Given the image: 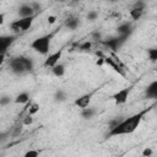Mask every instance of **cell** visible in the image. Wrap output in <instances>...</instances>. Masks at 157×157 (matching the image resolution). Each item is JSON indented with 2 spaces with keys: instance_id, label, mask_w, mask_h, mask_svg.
Listing matches in <instances>:
<instances>
[{
  "instance_id": "8",
  "label": "cell",
  "mask_w": 157,
  "mask_h": 157,
  "mask_svg": "<svg viewBox=\"0 0 157 157\" xmlns=\"http://www.w3.org/2000/svg\"><path fill=\"white\" fill-rule=\"evenodd\" d=\"M34 11L32 9V6L29 4H22L20 7H18V16L20 18H26V17H32L34 16Z\"/></svg>"
},
{
  "instance_id": "7",
  "label": "cell",
  "mask_w": 157,
  "mask_h": 157,
  "mask_svg": "<svg viewBox=\"0 0 157 157\" xmlns=\"http://www.w3.org/2000/svg\"><path fill=\"white\" fill-rule=\"evenodd\" d=\"M91 97H92L91 93L82 94V96H80L78 98H76V99L74 101V104H75L76 107H78V108H81V109L88 108V105H90V103H91Z\"/></svg>"
},
{
  "instance_id": "22",
  "label": "cell",
  "mask_w": 157,
  "mask_h": 157,
  "mask_svg": "<svg viewBox=\"0 0 157 157\" xmlns=\"http://www.w3.org/2000/svg\"><path fill=\"white\" fill-rule=\"evenodd\" d=\"M91 47H92V43L87 40V42H83L78 48H80V50H82V52H87V50L91 49Z\"/></svg>"
},
{
  "instance_id": "19",
  "label": "cell",
  "mask_w": 157,
  "mask_h": 157,
  "mask_svg": "<svg viewBox=\"0 0 157 157\" xmlns=\"http://www.w3.org/2000/svg\"><path fill=\"white\" fill-rule=\"evenodd\" d=\"M147 56L151 61H157V48L147 49Z\"/></svg>"
},
{
  "instance_id": "27",
  "label": "cell",
  "mask_w": 157,
  "mask_h": 157,
  "mask_svg": "<svg viewBox=\"0 0 157 157\" xmlns=\"http://www.w3.org/2000/svg\"><path fill=\"white\" fill-rule=\"evenodd\" d=\"M152 153H153L152 148H151V147H146V148L142 151V157H151Z\"/></svg>"
},
{
  "instance_id": "12",
  "label": "cell",
  "mask_w": 157,
  "mask_h": 157,
  "mask_svg": "<svg viewBox=\"0 0 157 157\" xmlns=\"http://www.w3.org/2000/svg\"><path fill=\"white\" fill-rule=\"evenodd\" d=\"M146 96L148 98H157V81H153L147 86Z\"/></svg>"
},
{
  "instance_id": "32",
  "label": "cell",
  "mask_w": 157,
  "mask_h": 157,
  "mask_svg": "<svg viewBox=\"0 0 157 157\" xmlns=\"http://www.w3.org/2000/svg\"><path fill=\"white\" fill-rule=\"evenodd\" d=\"M96 64H97L98 66H101V65H103V64H104V56H103V58H98V60L96 61Z\"/></svg>"
},
{
  "instance_id": "1",
  "label": "cell",
  "mask_w": 157,
  "mask_h": 157,
  "mask_svg": "<svg viewBox=\"0 0 157 157\" xmlns=\"http://www.w3.org/2000/svg\"><path fill=\"white\" fill-rule=\"evenodd\" d=\"M151 108H146L126 119H123L115 128L110 129L108 132V136H119V135H128V134H132L140 125V123L142 121L145 114L147 112H150Z\"/></svg>"
},
{
  "instance_id": "10",
  "label": "cell",
  "mask_w": 157,
  "mask_h": 157,
  "mask_svg": "<svg viewBox=\"0 0 157 157\" xmlns=\"http://www.w3.org/2000/svg\"><path fill=\"white\" fill-rule=\"evenodd\" d=\"M117 31H118L119 36H123V37H129V36H130V33L132 32L131 23H130V22H124V23H121V25H119V26H118Z\"/></svg>"
},
{
  "instance_id": "4",
  "label": "cell",
  "mask_w": 157,
  "mask_h": 157,
  "mask_svg": "<svg viewBox=\"0 0 157 157\" xmlns=\"http://www.w3.org/2000/svg\"><path fill=\"white\" fill-rule=\"evenodd\" d=\"M33 20H34V16L16 20V21H13V22H11V23H10V28H11V29H12L15 33L26 32V31H28V29L32 27Z\"/></svg>"
},
{
  "instance_id": "13",
  "label": "cell",
  "mask_w": 157,
  "mask_h": 157,
  "mask_svg": "<svg viewBox=\"0 0 157 157\" xmlns=\"http://www.w3.org/2000/svg\"><path fill=\"white\" fill-rule=\"evenodd\" d=\"M29 99L31 98H29V94L27 92H21V93H18L16 96V98L13 99V102L16 104H26V103H28Z\"/></svg>"
},
{
  "instance_id": "35",
  "label": "cell",
  "mask_w": 157,
  "mask_h": 157,
  "mask_svg": "<svg viewBox=\"0 0 157 157\" xmlns=\"http://www.w3.org/2000/svg\"><path fill=\"white\" fill-rule=\"evenodd\" d=\"M114 157H121V156H114Z\"/></svg>"
},
{
  "instance_id": "33",
  "label": "cell",
  "mask_w": 157,
  "mask_h": 157,
  "mask_svg": "<svg viewBox=\"0 0 157 157\" xmlns=\"http://www.w3.org/2000/svg\"><path fill=\"white\" fill-rule=\"evenodd\" d=\"M93 38H94L96 40H99V39H101V33H99V32H94V33H93Z\"/></svg>"
},
{
  "instance_id": "14",
  "label": "cell",
  "mask_w": 157,
  "mask_h": 157,
  "mask_svg": "<svg viewBox=\"0 0 157 157\" xmlns=\"http://www.w3.org/2000/svg\"><path fill=\"white\" fill-rule=\"evenodd\" d=\"M66 27L69 28V29H71V31H74V29H76L77 27H78V25H80V20L78 18H76V17H70V18H67L66 20Z\"/></svg>"
},
{
  "instance_id": "25",
  "label": "cell",
  "mask_w": 157,
  "mask_h": 157,
  "mask_svg": "<svg viewBox=\"0 0 157 157\" xmlns=\"http://www.w3.org/2000/svg\"><path fill=\"white\" fill-rule=\"evenodd\" d=\"M38 156H39V152L37 150H29L23 155V157H38Z\"/></svg>"
},
{
  "instance_id": "23",
  "label": "cell",
  "mask_w": 157,
  "mask_h": 157,
  "mask_svg": "<svg viewBox=\"0 0 157 157\" xmlns=\"http://www.w3.org/2000/svg\"><path fill=\"white\" fill-rule=\"evenodd\" d=\"M10 101H11V97H10V96H2V97L0 98V105H1V107H5L6 104L10 103Z\"/></svg>"
},
{
  "instance_id": "30",
  "label": "cell",
  "mask_w": 157,
  "mask_h": 157,
  "mask_svg": "<svg viewBox=\"0 0 157 157\" xmlns=\"http://www.w3.org/2000/svg\"><path fill=\"white\" fill-rule=\"evenodd\" d=\"M21 132H22V125H17V126L15 128V130L12 131L11 135H12V136H18Z\"/></svg>"
},
{
  "instance_id": "15",
  "label": "cell",
  "mask_w": 157,
  "mask_h": 157,
  "mask_svg": "<svg viewBox=\"0 0 157 157\" xmlns=\"http://www.w3.org/2000/svg\"><path fill=\"white\" fill-rule=\"evenodd\" d=\"M52 72H53L54 76L61 77V76H64V74H65V66H64L63 64H58V65H55L54 67H52Z\"/></svg>"
},
{
  "instance_id": "28",
  "label": "cell",
  "mask_w": 157,
  "mask_h": 157,
  "mask_svg": "<svg viewBox=\"0 0 157 157\" xmlns=\"http://www.w3.org/2000/svg\"><path fill=\"white\" fill-rule=\"evenodd\" d=\"M145 6H146V4H145L144 1H136V2L134 4L132 9H142V10H145Z\"/></svg>"
},
{
  "instance_id": "3",
  "label": "cell",
  "mask_w": 157,
  "mask_h": 157,
  "mask_svg": "<svg viewBox=\"0 0 157 157\" xmlns=\"http://www.w3.org/2000/svg\"><path fill=\"white\" fill-rule=\"evenodd\" d=\"M53 36H54V33H49V34H44L42 37L36 38L31 43V48L42 55H47L50 49V42H52Z\"/></svg>"
},
{
  "instance_id": "36",
  "label": "cell",
  "mask_w": 157,
  "mask_h": 157,
  "mask_svg": "<svg viewBox=\"0 0 157 157\" xmlns=\"http://www.w3.org/2000/svg\"><path fill=\"white\" fill-rule=\"evenodd\" d=\"M156 72H157V67H156Z\"/></svg>"
},
{
  "instance_id": "11",
  "label": "cell",
  "mask_w": 157,
  "mask_h": 157,
  "mask_svg": "<svg viewBox=\"0 0 157 157\" xmlns=\"http://www.w3.org/2000/svg\"><path fill=\"white\" fill-rule=\"evenodd\" d=\"M104 63L107 64V65H109V66H112L118 74H120L121 76H125V72H124V70L120 67V65L115 61V60H113L112 58H109V56H104Z\"/></svg>"
},
{
  "instance_id": "29",
  "label": "cell",
  "mask_w": 157,
  "mask_h": 157,
  "mask_svg": "<svg viewBox=\"0 0 157 157\" xmlns=\"http://www.w3.org/2000/svg\"><path fill=\"white\" fill-rule=\"evenodd\" d=\"M121 120H123V119H118V118H117V119H113V120H110V121H109V129H113V128H115V126H117V125H118V124H119Z\"/></svg>"
},
{
  "instance_id": "6",
  "label": "cell",
  "mask_w": 157,
  "mask_h": 157,
  "mask_svg": "<svg viewBox=\"0 0 157 157\" xmlns=\"http://www.w3.org/2000/svg\"><path fill=\"white\" fill-rule=\"evenodd\" d=\"M129 93H130V90H129V88H121V90H119L118 92H115V93L112 96V98H113V101H114L117 104H124V103L128 101Z\"/></svg>"
},
{
  "instance_id": "9",
  "label": "cell",
  "mask_w": 157,
  "mask_h": 157,
  "mask_svg": "<svg viewBox=\"0 0 157 157\" xmlns=\"http://www.w3.org/2000/svg\"><path fill=\"white\" fill-rule=\"evenodd\" d=\"M16 36H1L0 37V43H1V53L5 54L6 49L15 42Z\"/></svg>"
},
{
  "instance_id": "26",
  "label": "cell",
  "mask_w": 157,
  "mask_h": 157,
  "mask_svg": "<svg viewBox=\"0 0 157 157\" xmlns=\"http://www.w3.org/2000/svg\"><path fill=\"white\" fill-rule=\"evenodd\" d=\"M29 5L32 6V9H33V11H34V12L42 11V5H40L39 2H36V1H33V2H29Z\"/></svg>"
},
{
  "instance_id": "5",
  "label": "cell",
  "mask_w": 157,
  "mask_h": 157,
  "mask_svg": "<svg viewBox=\"0 0 157 157\" xmlns=\"http://www.w3.org/2000/svg\"><path fill=\"white\" fill-rule=\"evenodd\" d=\"M61 55H63V49H59V50H56L55 53H53V54H50L45 60H44V66L45 67H54L55 65H58L59 64V59L61 58Z\"/></svg>"
},
{
  "instance_id": "17",
  "label": "cell",
  "mask_w": 157,
  "mask_h": 157,
  "mask_svg": "<svg viewBox=\"0 0 157 157\" xmlns=\"http://www.w3.org/2000/svg\"><path fill=\"white\" fill-rule=\"evenodd\" d=\"M94 114H96V110H94L93 108H90V107L81 110V117H82L83 119H91V118L94 117Z\"/></svg>"
},
{
  "instance_id": "24",
  "label": "cell",
  "mask_w": 157,
  "mask_h": 157,
  "mask_svg": "<svg viewBox=\"0 0 157 157\" xmlns=\"http://www.w3.org/2000/svg\"><path fill=\"white\" fill-rule=\"evenodd\" d=\"M31 124H33V117L29 115V114H27V115L23 118V125H25V126H28V125H31Z\"/></svg>"
},
{
  "instance_id": "34",
  "label": "cell",
  "mask_w": 157,
  "mask_h": 157,
  "mask_svg": "<svg viewBox=\"0 0 157 157\" xmlns=\"http://www.w3.org/2000/svg\"><path fill=\"white\" fill-rule=\"evenodd\" d=\"M4 23V13H0V25Z\"/></svg>"
},
{
  "instance_id": "21",
  "label": "cell",
  "mask_w": 157,
  "mask_h": 157,
  "mask_svg": "<svg viewBox=\"0 0 157 157\" xmlns=\"http://www.w3.org/2000/svg\"><path fill=\"white\" fill-rule=\"evenodd\" d=\"M97 17H98V12L96 10L88 11V13H87V20L88 21H94V20H97Z\"/></svg>"
},
{
  "instance_id": "18",
  "label": "cell",
  "mask_w": 157,
  "mask_h": 157,
  "mask_svg": "<svg viewBox=\"0 0 157 157\" xmlns=\"http://www.w3.org/2000/svg\"><path fill=\"white\" fill-rule=\"evenodd\" d=\"M54 101L55 102H64V101H66V94H65V92L63 91V90H58L56 92H55V94H54Z\"/></svg>"
},
{
  "instance_id": "20",
  "label": "cell",
  "mask_w": 157,
  "mask_h": 157,
  "mask_svg": "<svg viewBox=\"0 0 157 157\" xmlns=\"http://www.w3.org/2000/svg\"><path fill=\"white\" fill-rule=\"evenodd\" d=\"M39 108H40V107H39V104H38V103H33V104L29 107V109H28V114H29V115H32V117H33V115H36V114L39 112Z\"/></svg>"
},
{
  "instance_id": "31",
  "label": "cell",
  "mask_w": 157,
  "mask_h": 157,
  "mask_svg": "<svg viewBox=\"0 0 157 157\" xmlns=\"http://www.w3.org/2000/svg\"><path fill=\"white\" fill-rule=\"evenodd\" d=\"M55 21H56V16H54V15H50V16H48V23H49V25H53V23H55Z\"/></svg>"
},
{
  "instance_id": "2",
  "label": "cell",
  "mask_w": 157,
  "mask_h": 157,
  "mask_svg": "<svg viewBox=\"0 0 157 157\" xmlns=\"http://www.w3.org/2000/svg\"><path fill=\"white\" fill-rule=\"evenodd\" d=\"M10 65V69L13 74L16 75H22V74H26V72H29L32 71L33 69V61L32 59L29 58H26V56H16V58H12L9 63Z\"/></svg>"
},
{
  "instance_id": "16",
  "label": "cell",
  "mask_w": 157,
  "mask_h": 157,
  "mask_svg": "<svg viewBox=\"0 0 157 157\" xmlns=\"http://www.w3.org/2000/svg\"><path fill=\"white\" fill-rule=\"evenodd\" d=\"M142 13H144V10L142 9H131L130 12H129V15H130V17H131L132 21L140 20L141 16H142Z\"/></svg>"
}]
</instances>
